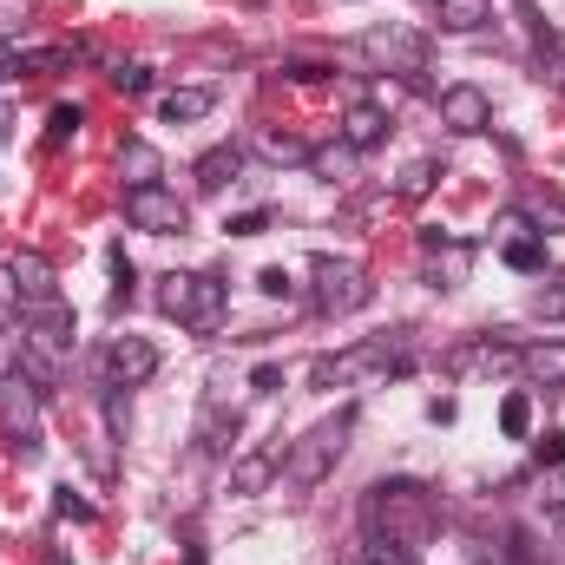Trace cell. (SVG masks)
Masks as SVG:
<instances>
[{
	"label": "cell",
	"mask_w": 565,
	"mask_h": 565,
	"mask_svg": "<svg viewBox=\"0 0 565 565\" xmlns=\"http://www.w3.org/2000/svg\"><path fill=\"white\" fill-rule=\"evenodd\" d=\"M362 533L388 540L402 553H422L434 540V493L422 480H375L369 500H362Z\"/></svg>",
	"instance_id": "6da1fadb"
},
{
	"label": "cell",
	"mask_w": 565,
	"mask_h": 565,
	"mask_svg": "<svg viewBox=\"0 0 565 565\" xmlns=\"http://www.w3.org/2000/svg\"><path fill=\"white\" fill-rule=\"evenodd\" d=\"M349 434H355V408H335L329 422H316L289 454H282V480L296 487V493H309V487H322L329 480V467L342 460V447H349Z\"/></svg>",
	"instance_id": "7a4b0ae2"
},
{
	"label": "cell",
	"mask_w": 565,
	"mask_h": 565,
	"mask_svg": "<svg viewBox=\"0 0 565 565\" xmlns=\"http://www.w3.org/2000/svg\"><path fill=\"white\" fill-rule=\"evenodd\" d=\"M158 309H164L171 322H184V329L211 335V329L224 322V282L198 277V270H171V277L158 282Z\"/></svg>",
	"instance_id": "3957f363"
},
{
	"label": "cell",
	"mask_w": 565,
	"mask_h": 565,
	"mask_svg": "<svg viewBox=\"0 0 565 565\" xmlns=\"http://www.w3.org/2000/svg\"><path fill=\"white\" fill-rule=\"evenodd\" d=\"M309 296H316V309L322 316H355V309H369V296H375V282L362 277L355 264H335V257H316V270H309Z\"/></svg>",
	"instance_id": "277c9868"
},
{
	"label": "cell",
	"mask_w": 565,
	"mask_h": 565,
	"mask_svg": "<svg viewBox=\"0 0 565 565\" xmlns=\"http://www.w3.org/2000/svg\"><path fill=\"white\" fill-rule=\"evenodd\" d=\"M93 369H99L106 388H139V382H151V369H158V349H151L145 335H113V342L93 355Z\"/></svg>",
	"instance_id": "5b68a950"
},
{
	"label": "cell",
	"mask_w": 565,
	"mask_h": 565,
	"mask_svg": "<svg viewBox=\"0 0 565 565\" xmlns=\"http://www.w3.org/2000/svg\"><path fill=\"white\" fill-rule=\"evenodd\" d=\"M126 217H132L139 231H151V237H178V231L191 224L184 198L164 191V184H139V191H126Z\"/></svg>",
	"instance_id": "8992f818"
},
{
	"label": "cell",
	"mask_w": 565,
	"mask_h": 565,
	"mask_svg": "<svg viewBox=\"0 0 565 565\" xmlns=\"http://www.w3.org/2000/svg\"><path fill=\"white\" fill-rule=\"evenodd\" d=\"M0 282L13 289V302L20 309H40V302H60V282H53V270H46V257H13V264H0Z\"/></svg>",
	"instance_id": "52a82bcc"
},
{
	"label": "cell",
	"mask_w": 565,
	"mask_h": 565,
	"mask_svg": "<svg viewBox=\"0 0 565 565\" xmlns=\"http://www.w3.org/2000/svg\"><path fill=\"white\" fill-rule=\"evenodd\" d=\"M40 422V382L20 369V375H0V427L7 434H33Z\"/></svg>",
	"instance_id": "ba28073f"
},
{
	"label": "cell",
	"mask_w": 565,
	"mask_h": 565,
	"mask_svg": "<svg viewBox=\"0 0 565 565\" xmlns=\"http://www.w3.org/2000/svg\"><path fill=\"white\" fill-rule=\"evenodd\" d=\"M362 53H369L375 66H388V73H422V40L402 33V26H375V33H362Z\"/></svg>",
	"instance_id": "9c48e42d"
},
{
	"label": "cell",
	"mask_w": 565,
	"mask_h": 565,
	"mask_svg": "<svg viewBox=\"0 0 565 565\" xmlns=\"http://www.w3.org/2000/svg\"><path fill=\"white\" fill-rule=\"evenodd\" d=\"M440 119H447L454 132H487V126H493V99H487L480 86H447V93H440Z\"/></svg>",
	"instance_id": "30bf717a"
},
{
	"label": "cell",
	"mask_w": 565,
	"mask_h": 565,
	"mask_svg": "<svg viewBox=\"0 0 565 565\" xmlns=\"http://www.w3.org/2000/svg\"><path fill=\"white\" fill-rule=\"evenodd\" d=\"M382 139H388V113H382L375 99H355L349 119H342V145H349V151H375Z\"/></svg>",
	"instance_id": "8fae6325"
},
{
	"label": "cell",
	"mask_w": 565,
	"mask_h": 565,
	"mask_svg": "<svg viewBox=\"0 0 565 565\" xmlns=\"http://www.w3.org/2000/svg\"><path fill=\"white\" fill-rule=\"evenodd\" d=\"M237 171H244V145H217V151H204L198 158V191H224V184H237Z\"/></svg>",
	"instance_id": "7c38bea8"
},
{
	"label": "cell",
	"mask_w": 565,
	"mask_h": 565,
	"mask_svg": "<svg viewBox=\"0 0 565 565\" xmlns=\"http://www.w3.org/2000/svg\"><path fill=\"white\" fill-rule=\"evenodd\" d=\"M507 231H513V237H507V250H500V257H507V270H520V277H540V270H546V244H540V231H526L520 217H513Z\"/></svg>",
	"instance_id": "4fadbf2b"
},
{
	"label": "cell",
	"mask_w": 565,
	"mask_h": 565,
	"mask_svg": "<svg viewBox=\"0 0 565 565\" xmlns=\"http://www.w3.org/2000/svg\"><path fill=\"white\" fill-rule=\"evenodd\" d=\"M434 20L440 33H480L493 20V0H434Z\"/></svg>",
	"instance_id": "5bb4252c"
},
{
	"label": "cell",
	"mask_w": 565,
	"mask_h": 565,
	"mask_svg": "<svg viewBox=\"0 0 565 565\" xmlns=\"http://www.w3.org/2000/svg\"><path fill=\"white\" fill-rule=\"evenodd\" d=\"M211 106H217V93H211V86H178V93H164V106H158V113H164V126H191V119H204Z\"/></svg>",
	"instance_id": "9a60e30c"
},
{
	"label": "cell",
	"mask_w": 565,
	"mask_h": 565,
	"mask_svg": "<svg viewBox=\"0 0 565 565\" xmlns=\"http://www.w3.org/2000/svg\"><path fill=\"white\" fill-rule=\"evenodd\" d=\"M520 369L540 382V388H565V342H540V349H520Z\"/></svg>",
	"instance_id": "2e32d148"
},
{
	"label": "cell",
	"mask_w": 565,
	"mask_h": 565,
	"mask_svg": "<svg viewBox=\"0 0 565 565\" xmlns=\"http://www.w3.org/2000/svg\"><path fill=\"white\" fill-rule=\"evenodd\" d=\"M270 480H282V454H244V460L231 467V487H237V493H264Z\"/></svg>",
	"instance_id": "e0dca14e"
},
{
	"label": "cell",
	"mask_w": 565,
	"mask_h": 565,
	"mask_svg": "<svg viewBox=\"0 0 565 565\" xmlns=\"http://www.w3.org/2000/svg\"><path fill=\"white\" fill-rule=\"evenodd\" d=\"M454 369H480V375H507V369H520V349H507V342H473V349H460V355H454Z\"/></svg>",
	"instance_id": "ac0fdd59"
},
{
	"label": "cell",
	"mask_w": 565,
	"mask_h": 565,
	"mask_svg": "<svg viewBox=\"0 0 565 565\" xmlns=\"http://www.w3.org/2000/svg\"><path fill=\"white\" fill-rule=\"evenodd\" d=\"M119 178H126V191L158 184V151H151L145 139H126V151H119Z\"/></svg>",
	"instance_id": "d6986e66"
},
{
	"label": "cell",
	"mask_w": 565,
	"mask_h": 565,
	"mask_svg": "<svg viewBox=\"0 0 565 565\" xmlns=\"http://www.w3.org/2000/svg\"><path fill=\"white\" fill-rule=\"evenodd\" d=\"M349 565H415V553H402V546H388V540H355V553H349Z\"/></svg>",
	"instance_id": "ffe728a7"
},
{
	"label": "cell",
	"mask_w": 565,
	"mask_h": 565,
	"mask_svg": "<svg viewBox=\"0 0 565 565\" xmlns=\"http://www.w3.org/2000/svg\"><path fill=\"white\" fill-rule=\"evenodd\" d=\"M500 434L507 440H526L533 434V395H507L500 402Z\"/></svg>",
	"instance_id": "44dd1931"
},
{
	"label": "cell",
	"mask_w": 565,
	"mask_h": 565,
	"mask_svg": "<svg viewBox=\"0 0 565 565\" xmlns=\"http://www.w3.org/2000/svg\"><path fill=\"white\" fill-rule=\"evenodd\" d=\"M264 158H277V164H302V158H316L302 139H289V132H264Z\"/></svg>",
	"instance_id": "7402d4cb"
},
{
	"label": "cell",
	"mask_w": 565,
	"mask_h": 565,
	"mask_svg": "<svg viewBox=\"0 0 565 565\" xmlns=\"http://www.w3.org/2000/svg\"><path fill=\"white\" fill-rule=\"evenodd\" d=\"M79 132V106H53V119H46V145H66Z\"/></svg>",
	"instance_id": "603a6c76"
},
{
	"label": "cell",
	"mask_w": 565,
	"mask_h": 565,
	"mask_svg": "<svg viewBox=\"0 0 565 565\" xmlns=\"http://www.w3.org/2000/svg\"><path fill=\"white\" fill-rule=\"evenodd\" d=\"M533 454H540V467H565V427H546L533 440Z\"/></svg>",
	"instance_id": "cb8c5ba5"
},
{
	"label": "cell",
	"mask_w": 565,
	"mask_h": 565,
	"mask_svg": "<svg viewBox=\"0 0 565 565\" xmlns=\"http://www.w3.org/2000/svg\"><path fill=\"white\" fill-rule=\"evenodd\" d=\"M106 264H113V302H126V296H132V264H126V250L113 244V250H106Z\"/></svg>",
	"instance_id": "d4e9b609"
},
{
	"label": "cell",
	"mask_w": 565,
	"mask_h": 565,
	"mask_svg": "<svg viewBox=\"0 0 565 565\" xmlns=\"http://www.w3.org/2000/svg\"><path fill=\"white\" fill-rule=\"evenodd\" d=\"M113 86H119L126 99H139V93H151V73H145V66H113Z\"/></svg>",
	"instance_id": "484cf974"
},
{
	"label": "cell",
	"mask_w": 565,
	"mask_h": 565,
	"mask_svg": "<svg viewBox=\"0 0 565 565\" xmlns=\"http://www.w3.org/2000/svg\"><path fill=\"white\" fill-rule=\"evenodd\" d=\"M224 231H231V237H257V231H270V211H244V217H231Z\"/></svg>",
	"instance_id": "4316f807"
},
{
	"label": "cell",
	"mask_w": 565,
	"mask_h": 565,
	"mask_svg": "<svg viewBox=\"0 0 565 565\" xmlns=\"http://www.w3.org/2000/svg\"><path fill=\"white\" fill-rule=\"evenodd\" d=\"M53 507H60V520H93V500H79L73 487H60V500H53Z\"/></svg>",
	"instance_id": "83f0119b"
},
{
	"label": "cell",
	"mask_w": 565,
	"mask_h": 565,
	"mask_svg": "<svg viewBox=\"0 0 565 565\" xmlns=\"http://www.w3.org/2000/svg\"><path fill=\"white\" fill-rule=\"evenodd\" d=\"M427 184H434V164H408V178H402V198H427Z\"/></svg>",
	"instance_id": "f1b7e54d"
},
{
	"label": "cell",
	"mask_w": 565,
	"mask_h": 565,
	"mask_svg": "<svg viewBox=\"0 0 565 565\" xmlns=\"http://www.w3.org/2000/svg\"><path fill=\"white\" fill-rule=\"evenodd\" d=\"M282 79H296V86H309V79H322V66H316V60H282Z\"/></svg>",
	"instance_id": "f546056e"
},
{
	"label": "cell",
	"mask_w": 565,
	"mask_h": 565,
	"mask_svg": "<svg viewBox=\"0 0 565 565\" xmlns=\"http://www.w3.org/2000/svg\"><path fill=\"white\" fill-rule=\"evenodd\" d=\"M540 316H565V277L553 289H540Z\"/></svg>",
	"instance_id": "4dcf8cb0"
},
{
	"label": "cell",
	"mask_w": 565,
	"mask_h": 565,
	"mask_svg": "<svg viewBox=\"0 0 565 565\" xmlns=\"http://www.w3.org/2000/svg\"><path fill=\"white\" fill-rule=\"evenodd\" d=\"M250 388H257V395H270V388H282V369H277V362H264V369L250 375Z\"/></svg>",
	"instance_id": "1f68e13d"
},
{
	"label": "cell",
	"mask_w": 565,
	"mask_h": 565,
	"mask_svg": "<svg viewBox=\"0 0 565 565\" xmlns=\"http://www.w3.org/2000/svg\"><path fill=\"white\" fill-rule=\"evenodd\" d=\"M257 289H264V296H282V289H289V277H282V270H264V277H257Z\"/></svg>",
	"instance_id": "d6a6232c"
},
{
	"label": "cell",
	"mask_w": 565,
	"mask_h": 565,
	"mask_svg": "<svg viewBox=\"0 0 565 565\" xmlns=\"http://www.w3.org/2000/svg\"><path fill=\"white\" fill-rule=\"evenodd\" d=\"M13 139V113H7V106H0V145Z\"/></svg>",
	"instance_id": "836d02e7"
},
{
	"label": "cell",
	"mask_w": 565,
	"mask_h": 565,
	"mask_svg": "<svg viewBox=\"0 0 565 565\" xmlns=\"http://www.w3.org/2000/svg\"><path fill=\"white\" fill-rule=\"evenodd\" d=\"M553 526H559V533H565V493H559V500H553Z\"/></svg>",
	"instance_id": "e575fe53"
},
{
	"label": "cell",
	"mask_w": 565,
	"mask_h": 565,
	"mask_svg": "<svg viewBox=\"0 0 565 565\" xmlns=\"http://www.w3.org/2000/svg\"><path fill=\"white\" fill-rule=\"evenodd\" d=\"M553 79H559V86H565V53H559V73H553Z\"/></svg>",
	"instance_id": "d590c367"
},
{
	"label": "cell",
	"mask_w": 565,
	"mask_h": 565,
	"mask_svg": "<svg viewBox=\"0 0 565 565\" xmlns=\"http://www.w3.org/2000/svg\"><path fill=\"white\" fill-rule=\"evenodd\" d=\"M46 565H66V553H53V559H46Z\"/></svg>",
	"instance_id": "8d00e7d4"
}]
</instances>
